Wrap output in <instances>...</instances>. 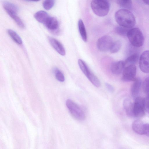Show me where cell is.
Instances as JSON below:
<instances>
[{"label":"cell","mask_w":149,"mask_h":149,"mask_svg":"<svg viewBox=\"0 0 149 149\" xmlns=\"http://www.w3.org/2000/svg\"><path fill=\"white\" fill-rule=\"evenodd\" d=\"M115 17L117 23L120 26L130 28L135 24V18L132 13L128 9H121L117 11Z\"/></svg>","instance_id":"1"},{"label":"cell","mask_w":149,"mask_h":149,"mask_svg":"<svg viewBox=\"0 0 149 149\" xmlns=\"http://www.w3.org/2000/svg\"><path fill=\"white\" fill-rule=\"evenodd\" d=\"M91 6L93 12L99 17L107 15L110 7L109 0H92Z\"/></svg>","instance_id":"2"},{"label":"cell","mask_w":149,"mask_h":149,"mask_svg":"<svg viewBox=\"0 0 149 149\" xmlns=\"http://www.w3.org/2000/svg\"><path fill=\"white\" fill-rule=\"evenodd\" d=\"M127 36L131 44L134 46L139 47L143 45L144 37L140 30L137 28L129 29Z\"/></svg>","instance_id":"3"},{"label":"cell","mask_w":149,"mask_h":149,"mask_svg":"<svg viewBox=\"0 0 149 149\" xmlns=\"http://www.w3.org/2000/svg\"><path fill=\"white\" fill-rule=\"evenodd\" d=\"M66 104L72 115L76 119L83 120L85 118V113L82 109L77 103L72 100L68 99Z\"/></svg>","instance_id":"4"},{"label":"cell","mask_w":149,"mask_h":149,"mask_svg":"<svg viewBox=\"0 0 149 149\" xmlns=\"http://www.w3.org/2000/svg\"><path fill=\"white\" fill-rule=\"evenodd\" d=\"M144 99L140 97L135 98L134 103V117L141 118L145 114Z\"/></svg>","instance_id":"5"},{"label":"cell","mask_w":149,"mask_h":149,"mask_svg":"<svg viewBox=\"0 0 149 149\" xmlns=\"http://www.w3.org/2000/svg\"><path fill=\"white\" fill-rule=\"evenodd\" d=\"M113 42L111 37L107 35L104 36L98 40L97 42V46L100 51L106 52L109 50Z\"/></svg>","instance_id":"6"},{"label":"cell","mask_w":149,"mask_h":149,"mask_svg":"<svg viewBox=\"0 0 149 149\" xmlns=\"http://www.w3.org/2000/svg\"><path fill=\"white\" fill-rule=\"evenodd\" d=\"M136 68L134 65H127L123 71L122 79L126 82L134 81L136 78Z\"/></svg>","instance_id":"7"},{"label":"cell","mask_w":149,"mask_h":149,"mask_svg":"<svg viewBox=\"0 0 149 149\" xmlns=\"http://www.w3.org/2000/svg\"><path fill=\"white\" fill-rule=\"evenodd\" d=\"M139 66L141 70L143 72L149 73V50L144 51L141 55Z\"/></svg>","instance_id":"8"},{"label":"cell","mask_w":149,"mask_h":149,"mask_svg":"<svg viewBox=\"0 0 149 149\" xmlns=\"http://www.w3.org/2000/svg\"><path fill=\"white\" fill-rule=\"evenodd\" d=\"M49 41L54 48L62 56L65 54V49L62 44L58 40L52 37H49Z\"/></svg>","instance_id":"9"},{"label":"cell","mask_w":149,"mask_h":149,"mask_svg":"<svg viewBox=\"0 0 149 149\" xmlns=\"http://www.w3.org/2000/svg\"><path fill=\"white\" fill-rule=\"evenodd\" d=\"M125 66V62L124 61H118L112 64L111 66V70L113 74L118 75L123 72Z\"/></svg>","instance_id":"10"},{"label":"cell","mask_w":149,"mask_h":149,"mask_svg":"<svg viewBox=\"0 0 149 149\" xmlns=\"http://www.w3.org/2000/svg\"><path fill=\"white\" fill-rule=\"evenodd\" d=\"M46 27L52 31L57 30L58 26V23L57 19L55 17L49 16L44 24Z\"/></svg>","instance_id":"11"},{"label":"cell","mask_w":149,"mask_h":149,"mask_svg":"<svg viewBox=\"0 0 149 149\" xmlns=\"http://www.w3.org/2000/svg\"><path fill=\"white\" fill-rule=\"evenodd\" d=\"M123 106L128 116L134 117V103L128 98L125 99L123 101Z\"/></svg>","instance_id":"12"},{"label":"cell","mask_w":149,"mask_h":149,"mask_svg":"<svg viewBox=\"0 0 149 149\" xmlns=\"http://www.w3.org/2000/svg\"><path fill=\"white\" fill-rule=\"evenodd\" d=\"M134 81L131 87V92L132 96L136 97L139 93L141 81L139 78H136Z\"/></svg>","instance_id":"13"},{"label":"cell","mask_w":149,"mask_h":149,"mask_svg":"<svg viewBox=\"0 0 149 149\" xmlns=\"http://www.w3.org/2000/svg\"><path fill=\"white\" fill-rule=\"evenodd\" d=\"M3 6L8 14H17L18 12V9L17 6L9 2L4 1L3 3Z\"/></svg>","instance_id":"14"},{"label":"cell","mask_w":149,"mask_h":149,"mask_svg":"<svg viewBox=\"0 0 149 149\" xmlns=\"http://www.w3.org/2000/svg\"><path fill=\"white\" fill-rule=\"evenodd\" d=\"M144 124V123L140 120H136L132 124V129L137 134L143 135Z\"/></svg>","instance_id":"15"},{"label":"cell","mask_w":149,"mask_h":149,"mask_svg":"<svg viewBox=\"0 0 149 149\" xmlns=\"http://www.w3.org/2000/svg\"><path fill=\"white\" fill-rule=\"evenodd\" d=\"M50 16L48 13L43 10H40L34 15L35 19L39 22L44 24Z\"/></svg>","instance_id":"16"},{"label":"cell","mask_w":149,"mask_h":149,"mask_svg":"<svg viewBox=\"0 0 149 149\" xmlns=\"http://www.w3.org/2000/svg\"><path fill=\"white\" fill-rule=\"evenodd\" d=\"M79 31L83 40L85 42L87 41V35L85 27L83 21L80 19L78 22Z\"/></svg>","instance_id":"17"},{"label":"cell","mask_w":149,"mask_h":149,"mask_svg":"<svg viewBox=\"0 0 149 149\" xmlns=\"http://www.w3.org/2000/svg\"><path fill=\"white\" fill-rule=\"evenodd\" d=\"M118 5L123 8L131 9L132 7V0H113Z\"/></svg>","instance_id":"18"},{"label":"cell","mask_w":149,"mask_h":149,"mask_svg":"<svg viewBox=\"0 0 149 149\" xmlns=\"http://www.w3.org/2000/svg\"><path fill=\"white\" fill-rule=\"evenodd\" d=\"M8 33L11 38L17 43L19 45L22 44V41L19 36L15 31L9 29L7 31Z\"/></svg>","instance_id":"19"},{"label":"cell","mask_w":149,"mask_h":149,"mask_svg":"<svg viewBox=\"0 0 149 149\" xmlns=\"http://www.w3.org/2000/svg\"><path fill=\"white\" fill-rule=\"evenodd\" d=\"M138 58L139 55L137 53H134L131 55L126 59L125 61V65H134L137 62Z\"/></svg>","instance_id":"20"},{"label":"cell","mask_w":149,"mask_h":149,"mask_svg":"<svg viewBox=\"0 0 149 149\" xmlns=\"http://www.w3.org/2000/svg\"><path fill=\"white\" fill-rule=\"evenodd\" d=\"M10 17L14 21L17 25L20 28L24 29L25 27V25L22 21L18 16L17 14L12 13L8 14Z\"/></svg>","instance_id":"21"},{"label":"cell","mask_w":149,"mask_h":149,"mask_svg":"<svg viewBox=\"0 0 149 149\" xmlns=\"http://www.w3.org/2000/svg\"><path fill=\"white\" fill-rule=\"evenodd\" d=\"M121 45V42L120 40L113 42L109 50L110 52L112 53H117L120 49Z\"/></svg>","instance_id":"22"},{"label":"cell","mask_w":149,"mask_h":149,"mask_svg":"<svg viewBox=\"0 0 149 149\" xmlns=\"http://www.w3.org/2000/svg\"><path fill=\"white\" fill-rule=\"evenodd\" d=\"M129 29L120 26L116 27L115 30L116 32L118 34L123 36H127V32Z\"/></svg>","instance_id":"23"},{"label":"cell","mask_w":149,"mask_h":149,"mask_svg":"<svg viewBox=\"0 0 149 149\" xmlns=\"http://www.w3.org/2000/svg\"><path fill=\"white\" fill-rule=\"evenodd\" d=\"M54 72L56 79L59 81L63 82L65 80V78L62 72L58 69L55 68L54 69Z\"/></svg>","instance_id":"24"},{"label":"cell","mask_w":149,"mask_h":149,"mask_svg":"<svg viewBox=\"0 0 149 149\" xmlns=\"http://www.w3.org/2000/svg\"><path fill=\"white\" fill-rule=\"evenodd\" d=\"M55 2V0H45L43 3V7L45 9L49 10L54 6Z\"/></svg>","instance_id":"25"},{"label":"cell","mask_w":149,"mask_h":149,"mask_svg":"<svg viewBox=\"0 0 149 149\" xmlns=\"http://www.w3.org/2000/svg\"><path fill=\"white\" fill-rule=\"evenodd\" d=\"M142 88L144 92L149 95V77L147 78L142 84Z\"/></svg>","instance_id":"26"},{"label":"cell","mask_w":149,"mask_h":149,"mask_svg":"<svg viewBox=\"0 0 149 149\" xmlns=\"http://www.w3.org/2000/svg\"><path fill=\"white\" fill-rule=\"evenodd\" d=\"M143 134L149 137V123H144L143 126Z\"/></svg>","instance_id":"27"},{"label":"cell","mask_w":149,"mask_h":149,"mask_svg":"<svg viewBox=\"0 0 149 149\" xmlns=\"http://www.w3.org/2000/svg\"><path fill=\"white\" fill-rule=\"evenodd\" d=\"M144 105L145 110L149 113V95L144 99Z\"/></svg>","instance_id":"28"},{"label":"cell","mask_w":149,"mask_h":149,"mask_svg":"<svg viewBox=\"0 0 149 149\" xmlns=\"http://www.w3.org/2000/svg\"><path fill=\"white\" fill-rule=\"evenodd\" d=\"M105 85L107 90L110 92L112 93L114 91V88L110 84L106 83Z\"/></svg>","instance_id":"29"},{"label":"cell","mask_w":149,"mask_h":149,"mask_svg":"<svg viewBox=\"0 0 149 149\" xmlns=\"http://www.w3.org/2000/svg\"><path fill=\"white\" fill-rule=\"evenodd\" d=\"M142 1L145 3L149 5V0H142Z\"/></svg>","instance_id":"30"},{"label":"cell","mask_w":149,"mask_h":149,"mask_svg":"<svg viewBox=\"0 0 149 149\" xmlns=\"http://www.w3.org/2000/svg\"><path fill=\"white\" fill-rule=\"evenodd\" d=\"M29 1H38L40 0H26Z\"/></svg>","instance_id":"31"}]
</instances>
